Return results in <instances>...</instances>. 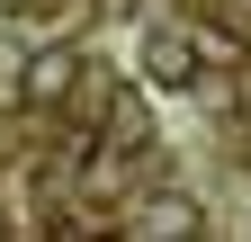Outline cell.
Listing matches in <instances>:
<instances>
[{"label":"cell","instance_id":"1","mask_svg":"<svg viewBox=\"0 0 251 242\" xmlns=\"http://www.w3.org/2000/svg\"><path fill=\"white\" fill-rule=\"evenodd\" d=\"M144 90H198V72H206V54H198V27H179V18H162V27H144Z\"/></svg>","mask_w":251,"mask_h":242},{"label":"cell","instance_id":"2","mask_svg":"<svg viewBox=\"0 0 251 242\" xmlns=\"http://www.w3.org/2000/svg\"><path fill=\"white\" fill-rule=\"evenodd\" d=\"M81 54L72 45H45V54H27V63H18V99L27 108H72V90H81Z\"/></svg>","mask_w":251,"mask_h":242},{"label":"cell","instance_id":"3","mask_svg":"<svg viewBox=\"0 0 251 242\" xmlns=\"http://www.w3.org/2000/svg\"><path fill=\"white\" fill-rule=\"evenodd\" d=\"M126 233H162V242H179V233H206V216H198V197L188 189H152L144 206H135V224Z\"/></svg>","mask_w":251,"mask_h":242},{"label":"cell","instance_id":"4","mask_svg":"<svg viewBox=\"0 0 251 242\" xmlns=\"http://www.w3.org/2000/svg\"><path fill=\"white\" fill-rule=\"evenodd\" d=\"M198 54H206V63H233V72H242V36H225V27H198Z\"/></svg>","mask_w":251,"mask_h":242}]
</instances>
